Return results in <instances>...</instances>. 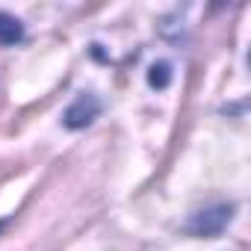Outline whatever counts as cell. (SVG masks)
I'll return each instance as SVG.
<instances>
[{
    "instance_id": "obj_3",
    "label": "cell",
    "mask_w": 251,
    "mask_h": 251,
    "mask_svg": "<svg viewBox=\"0 0 251 251\" xmlns=\"http://www.w3.org/2000/svg\"><path fill=\"white\" fill-rule=\"evenodd\" d=\"M21 39H24V24L15 15L0 12V45L9 48V45H18Z\"/></svg>"
},
{
    "instance_id": "obj_4",
    "label": "cell",
    "mask_w": 251,
    "mask_h": 251,
    "mask_svg": "<svg viewBox=\"0 0 251 251\" xmlns=\"http://www.w3.org/2000/svg\"><path fill=\"white\" fill-rule=\"evenodd\" d=\"M148 83H151L154 89H166V86L172 83V65H169V62H154V65L148 68Z\"/></svg>"
},
{
    "instance_id": "obj_1",
    "label": "cell",
    "mask_w": 251,
    "mask_h": 251,
    "mask_svg": "<svg viewBox=\"0 0 251 251\" xmlns=\"http://www.w3.org/2000/svg\"><path fill=\"white\" fill-rule=\"evenodd\" d=\"M233 219V207L230 204H216V207H207V210H198L189 216V222L183 225V230L189 236H204V239H213L219 236Z\"/></svg>"
},
{
    "instance_id": "obj_2",
    "label": "cell",
    "mask_w": 251,
    "mask_h": 251,
    "mask_svg": "<svg viewBox=\"0 0 251 251\" xmlns=\"http://www.w3.org/2000/svg\"><path fill=\"white\" fill-rule=\"evenodd\" d=\"M98 112H100V100H98L92 92H86V95H80V98L65 109L62 124H65L68 130H83V127H89V124L98 118Z\"/></svg>"
}]
</instances>
